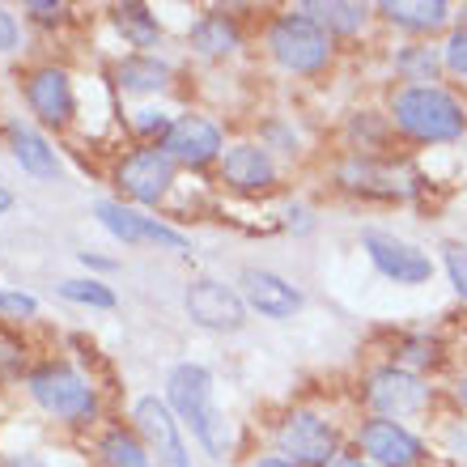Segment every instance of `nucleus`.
Segmentation results:
<instances>
[{"label": "nucleus", "mask_w": 467, "mask_h": 467, "mask_svg": "<svg viewBox=\"0 0 467 467\" xmlns=\"http://www.w3.org/2000/svg\"><path fill=\"white\" fill-rule=\"evenodd\" d=\"M0 315H9V319H35L38 297L22 294V289H9V285H0Z\"/></svg>", "instance_id": "27"}, {"label": "nucleus", "mask_w": 467, "mask_h": 467, "mask_svg": "<svg viewBox=\"0 0 467 467\" xmlns=\"http://www.w3.org/2000/svg\"><path fill=\"white\" fill-rule=\"evenodd\" d=\"M255 467H297V463L294 459H285V455H264Z\"/></svg>", "instance_id": "37"}, {"label": "nucleus", "mask_w": 467, "mask_h": 467, "mask_svg": "<svg viewBox=\"0 0 467 467\" xmlns=\"http://www.w3.org/2000/svg\"><path fill=\"white\" fill-rule=\"evenodd\" d=\"M5 136H9L13 161H17L30 179H43V183H47V179L60 174V153H56V145H51L38 128H30V123H22V119H9L5 123Z\"/></svg>", "instance_id": "17"}, {"label": "nucleus", "mask_w": 467, "mask_h": 467, "mask_svg": "<svg viewBox=\"0 0 467 467\" xmlns=\"http://www.w3.org/2000/svg\"><path fill=\"white\" fill-rule=\"evenodd\" d=\"M158 467H192V455H187L183 438L174 446H166V451H158Z\"/></svg>", "instance_id": "32"}, {"label": "nucleus", "mask_w": 467, "mask_h": 467, "mask_svg": "<svg viewBox=\"0 0 467 467\" xmlns=\"http://www.w3.org/2000/svg\"><path fill=\"white\" fill-rule=\"evenodd\" d=\"M357 446H361V455H366L374 467H420L425 455H430L417 433L408 430V425H400V420H391V417H366L361 420Z\"/></svg>", "instance_id": "10"}, {"label": "nucleus", "mask_w": 467, "mask_h": 467, "mask_svg": "<svg viewBox=\"0 0 467 467\" xmlns=\"http://www.w3.org/2000/svg\"><path fill=\"white\" fill-rule=\"evenodd\" d=\"M361 246H366L369 264L395 285H430L433 281V259L420 246L404 243L387 230H361Z\"/></svg>", "instance_id": "13"}, {"label": "nucleus", "mask_w": 467, "mask_h": 467, "mask_svg": "<svg viewBox=\"0 0 467 467\" xmlns=\"http://www.w3.org/2000/svg\"><path fill=\"white\" fill-rule=\"evenodd\" d=\"M81 264H86V268H94V272H111L115 268V259H107V255H89V251H81Z\"/></svg>", "instance_id": "35"}, {"label": "nucleus", "mask_w": 467, "mask_h": 467, "mask_svg": "<svg viewBox=\"0 0 467 467\" xmlns=\"http://www.w3.org/2000/svg\"><path fill=\"white\" fill-rule=\"evenodd\" d=\"M187 43L204 60H225V56H234V51L243 47V30H238V22H234L230 13H204L200 22H192Z\"/></svg>", "instance_id": "18"}, {"label": "nucleus", "mask_w": 467, "mask_h": 467, "mask_svg": "<svg viewBox=\"0 0 467 467\" xmlns=\"http://www.w3.org/2000/svg\"><path fill=\"white\" fill-rule=\"evenodd\" d=\"M187 319L204 327V332H238L246 323V302L238 289H230L225 281H213V276H200V281L187 285L183 294Z\"/></svg>", "instance_id": "12"}, {"label": "nucleus", "mask_w": 467, "mask_h": 467, "mask_svg": "<svg viewBox=\"0 0 467 467\" xmlns=\"http://www.w3.org/2000/svg\"><path fill=\"white\" fill-rule=\"evenodd\" d=\"M336 183L345 187V192H357V196H408L412 183H408V174L395 166V161H382V158H369V153H353L336 166Z\"/></svg>", "instance_id": "15"}, {"label": "nucleus", "mask_w": 467, "mask_h": 467, "mask_svg": "<svg viewBox=\"0 0 467 467\" xmlns=\"http://www.w3.org/2000/svg\"><path fill=\"white\" fill-rule=\"evenodd\" d=\"M379 13L400 30H412V35H433L451 22L446 0H387V5H379Z\"/></svg>", "instance_id": "20"}, {"label": "nucleus", "mask_w": 467, "mask_h": 467, "mask_svg": "<svg viewBox=\"0 0 467 467\" xmlns=\"http://www.w3.org/2000/svg\"><path fill=\"white\" fill-rule=\"evenodd\" d=\"M99 455H102V467H153V455H149V446L140 442V433L123 430V425L102 433Z\"/></svg>", "instance_id": "22"}, {"label": "nucleus", "mask_w": 467, "mask_h": 467, "mask_svg": "<svg viewBox=\"0 0 467 467\" xmlns=\"http://www.w3.org/2000/svg\"><path fill=\"white\" fill-rule=\"evenodd\" d=\"M166 404L179 417V425L192 430L213 459H225L234 451V425L222 408L213 404V374L200 361H179L166 374Z\"/></svg>", "instance_id": "1"}, {"label": "nucleus", "mask_w": 467, "mask_h": 467, "mask_svg": "<svg viewBox=\"0 0 467 467\" xmlns=\"http://www.w3.org/2000/svg\"><path fill=\"white\" fill-rule=\"evenodd\" d=\"M0 467H47V463H43V455L26 451V455H5L0 459Z\"/></svg>", "instance_id": "34"}, {"label": "nucleus", "mask_w": 467, "mask_h": 467, "mask_svg": "<svg viewBox=\"0 0 467 467\" xmlns=\"http://www.w3.org/2000/svg\"><path fill=\"white\" fill-rule=\"evenodd\" d=\"M332 467H374V463H369V459H366V455H353V451H345V455L336 459V463H332Z\"/></svg>", "instance_id": "36"}, {"label": "nucleus", "mask_w": 467, "mask_h": 467, "mask_svg": "<svg viewBox=\"0 0 467 467\" xmlns=\"http://www.w3.org/2000/svg\"><path fill=\"white\" fill-rule=\"evenodd\" d=\"M94 217H99L102 230L123 246H161V251H174V255H192L187 234H179L174 225L140 213L136 204H128V200H99V204H94Z\"/></svg>", "instance_id": "6"}, {"label": "nucleus", "mask_w": 467, "mask_h": 467, "mask_svg": "<svg viewBox=\"0 0 467 467\" xmlns=\"http://www.w3.org/2000/svg\"><path fill=\"white\" fill-rule=\"evenodd\" d=\"M238 285H243V302L251 310H259L264 319H294L302 310V289L294 281H285L281 272H268V268H243L238 272Z\"/></svg>", "instance_id": "14"}, {"label": "nucleus", "mask_w": 467, "mask_h": 467, "mask_svg": "<svg viewBox=\"0 0 467 467\" xmlns=\"http://www.w3.org/2000/svg\"><path fill=\"white\" fill-rule=\"evenodd\" d=\"M268 51H272V60L281 64L285 73L315 77V73H323V68L332 64L336 43H332V35H327L319 22H310L306 13L289 9V13H281V17H272Z\"/></svg>", "instance_id": "4"}, {"label": "nucleus", "mask_w": 467, "mask_h": 467, "mask_svg": "<svg viewBox=\"0 0 467 467\" xmlns=\"http://www.w3.org/2000/svg\"><path fill=\"white\" fill-rule=\"evenodd\" d=\"M297 13H306L310 22H319L327 35H357L369 17L366 5H348V0H332V5H297Z\"/></svg>", "instance_id": "23"}, {"label": "nucleus", "mask_w": 467, "mask_h": 467, "mask_svg": "<svg viewBox=\"0 0 467 467\" xmlns=\"http://www.w3.org/2000/svg\"><path fill=\"white\" fill-rule=\"evenodd\" d=\"M60 297L64 302H77V306H89V310H115L119 297L107 281L99 276H81V281H60Z\"/></svg>", "instance_id": "25"}, {"label": "nucleus", "mask_w": 467, "mask_h": 467, "mask_svg": "<svg viewBox=\"0 0 467 467\" xmlns=\"http://www.w3.org/2000/svg\"><path fill=\"white\" fill-rule=\"evenodd\" d=\"M408 361L412 366H425V361H433V340H408Z\"/></svg>", "instance_id": "33"}, {"label": "nucleus", "mask_w": 467, "mask_h": 467, "mask_svg": "<svg viewBox=\"0 0 467 467\" xmlns=\"http://www.w3.org/2000/svg\"><path fill=\"white\" fill-rule=\"evenodd\" d=\"M111 26L119 30V38L136 51H149L161 43V22L149 5H115L111 9Z\"/></svg>", "instance_id": "21"}, {"label": "nucleus", "mask_w": 467, "mask_h": 467, "mask_svg": "<svg viewBox=\"0 0 467 467\" xmlns=\"http://www.w3.org/2000/svg\"><path fill=\"white\" fill-rule=\"evenodd\" d=\"M455 395H459V404H463V408H467V374H463V379H459V387H455Z\"/></svg>", "instance_id": "39"}, {"label": "nucleus", "mask_w": 467, "mask_h": 467, "mask_svg": "<svg viewBox=\"0 0 467 467\" xmlns=\"http://www.w3.org/2000/svg\"><path fill=\"white\" fill-rule=\"evenodd\" d=\"M438 68H442V47L417 43V47H404L395 56V73L404 77V81H412V86H433Z\"/></svg>", "instance_id": "24"}, {"label": "nucleus", "mask_w": 467, "mask_h": 467, "mask_svg": "<svg viewBox=\"0 0 467 467\" xmlns=\"http://www.w3.org/2000/svg\"><path fill=\"white\" fill-rule=\"evenodd\" d=\"M171 115L166 111H136L132 115V132H140L145 140H161V136L171 132Z\"/></svg>", "instance_id": "29"}, {"label": "nucleus", "mask_w": 467, "mask_h": 467, "mask_svg": "<svg viewBox=\"0 0 467 467\" xmlns=\"http://www.w3.org/2000/svg\"><path fill=\"white\" fill-rule=\"evenodd\" d=\"M442 68L446 73H455V77H467V22L459 26V30H451V38H446Z\"/></svg>", "instance_id": "28"}, {"label": "nucleus", "mask_w": 467, "mask_h": 467, "mask_svg": "<svg viewBox=\"0 0 467 467\" xmlns=\"http://www.w3.org/2000/svg\"><path fill=\"white\" fill-rule=\"evenodd\" d=\"M366 400L369 408H374V417H412V412H420V408L433 400V391L425 387V379H420L417 369L408 366H382L369 374L366 382Z\"/></svg>", "instance_id": "11"}, {"label": "nucleus", "mask_w": 467, "mask_h": 467, "mask_svg": "<svg viewBox=\"0 0 467 467\" xmlns=\"http://www.w3.org/2000/svg\"><path fill=\"white\" fill-rule=\"evenodd\" d=\"M22 99L43 128H68L77 115V89L73 77L60 64H38L22 77Z\"/></svg>", "instance_id": "9"}, {"label": "nucleus", "mask_w": 467, "mask_h": 467, "mask_svg": "<svg viewBox=\"0 0 467 467\" xmlns=\"http://www.w3.org/2000/svg\"><path fill=\"white\" fill-rule=\"evenodd\" d=\"M26 17L35 26H64L68 22V5H51V0H26Z\"/></svg>", "instance_id": "30"}, {"label": "nucleus", "mask_w": 467, "mask_h": 467, "mask_svg": "<svg viewBox=\"0 0 467 467\" xmlns=\"http://www.w3.org/2000/svg\"><path fill=\"white\" fill-rule=\"evenodd\" d=\"M276 442H281V455L294 459L297 467H332L336 459L345 455L340 451V430L323 412H315V408L285 412Z\"/></svg>", "instance_id": "5"}, {"label": "nucleus", "mask_w": 467, "mask_h": 467, "mask_svg": "<svg viewBox=\"0 0 467 467\" xmlns=\"http://www.w3.org/2000/svg\"><path fill=\"white\" fill-rule=\"evenodd\" d=\"M442 268L455 285V294L467 302V243H442Z\"/></svg>", "instance_id": "26"}, {"label": "nucleus", "mask_w": 467, "mask_h": 467, "mask_svg": "<svg viewBox=\"0 0 467 467\" xmlns=\"http://www.w3.org/2000/svg\"><path fill=\"white\" fill-rule=\"evenodd\" d=\"M391 123L417 145H451L467 132V107L442 86H404L391 94Z\"/></svg>", "instance_id": "2"}, {"label": "nucleus", "mask_w": 467, "mask_h": 467, "mask_svg": "<svg viewBox=\"0 0 467 467\" xmlns=\"http://www.w3.org/2000/svg\"><path fill=\"white\" fill-rule=\"evenodd\" d=\"M158 149L174 161V166H192V171H200V166H213V161H222V153H225V132L209 119V115L187 111V115H174L171 132L158 140Z\"/></svg>", "instance_id": "8"}, {"label": "nucleus", "mask_w": 467, "mask_h": 467, "mask_svg": "<svg viewBox=\"0 0 467 467\" xmlns=\"http://www.w3.org/2000/svg\"><path fill=\"white\" fill-rule=\"evenodd\" d=\"M115 86L123 94H161L171 89V64L153 51H132L115 64Z\"/></svg>", "instance_id": "19"}, {"label": "nucleus", "mask_w": 467, "mask_h": 467, "mask_svg": "<svg viewBox=\"0 0 467 467\" xmlns=\"http://www.w3.org/2000/svg\"><path fill=\"white\" fill-rule=\"evenodd\" d=\"M13 204H17V200H13V192H9L5 183H0V217H5V213H9Z\"/></svg>", "instance_id": "38"}, {"label": "nucleus", "mask_w": 467, "mask_h": 467, "mask_svg": "<svg viewBox=\"0 0 467 467\" xmlns=\"http://www.w3.org/2000/svg\"><path fill=\"white\" fill-rule=\"evenodd\" d=\"M17 43H22V26H17V17H13L5 5H0V56L17 51Z\"/></svg>", "instance_id": "31"}, {"label": "nucleus", "mask_w": 467, "mask_h": 467, "mask_svg": "<svg viewBox=\"0 0 467 467\" xmlns=\"http://www.w3.org/2000/svg\"><path fill=\"white\" fill-rule=\"evenodd\" d=\"M26 391L60 425H94L99 420V387L68 361H43L26 374Z\"/></svg>", "instance_id": "3"}, {"label": "nucleus", "mask_w": 467, "mask_h": 467, "mask_svg": "<svg viewBox=\"0 0 467 467\" xmlns=\"http://www.w3.org/2000/svg\"><path fill=\"white\" fill-rule=\"evenodd\" d=\"M174 166L158 145H140L115 161V187L123 192L128 204H161L166 192L174 187Z\"/></svg>", "instance_id": "7"}, {"label": "nucleus", "mask_w": 467, "mask_h": 467, "mask_svg": "<svg viewBox=\"0 0 467 467\" xmlns=\"http://www.w3.org/2000/svg\"><path fill=\"white\" fill-rule=\"evenodd\" d=\"M217 174L230 192H243V196H259L276 183V161L264 145L255 140H243V145H225L222 161H217Z\"/></svg>", "instance_id": "16"}]
</instances>
